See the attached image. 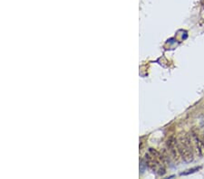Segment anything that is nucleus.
I'll return each mask as SVG.
<instances>
[{"instance_id": "f257e3e1", "label": "nucleus", "mask_w": 204, "mask_h": 179, "mask_svg": "<svg viewBox=\"0 0 204 179\" xmlns=\"http://www.w3.org/2000/svg\"><path fill=\"white\" fill-rule=\"evenodd\" d=\"M179 151H180V153L182 157V158L185 161L190 162L193 159L191 144H190V140L188 137L181 138L180 144H179Z\"/></svg>"}, {"instance_id": "f03ea898", "label": "nucleus", "mask_w": 204, "mask_h": 179, "mask_svg": "<svg viewBox=\"0 0 204 179\" xmlns=\"http://www.w3.org/2000/svg\"><path fill=\"white\" fill-rule=\"evenodd\" d=\"M193 141L195 144V147L197 150V153L200 156L204 155V141L197 135V134H193Z\"/></svg>"}, {"instance_id": "7ed1b4c3", "label": "nucleus", "mask_w": 204, "mask_h": 179, "mask_svg": "<svg viewBox=\"0 0 204 179\" xmlns=\"http://www.w3.org/2000/svg\"><path fill=\"white\" fill-rule=\"evenodd\" d=\"M201 167H195V168H192V169H190V170H188L187 172H184V173H182V175H189V174H191V173H193V172H195V171H197V170H199Z\"/></svg>"}]
</instances>
